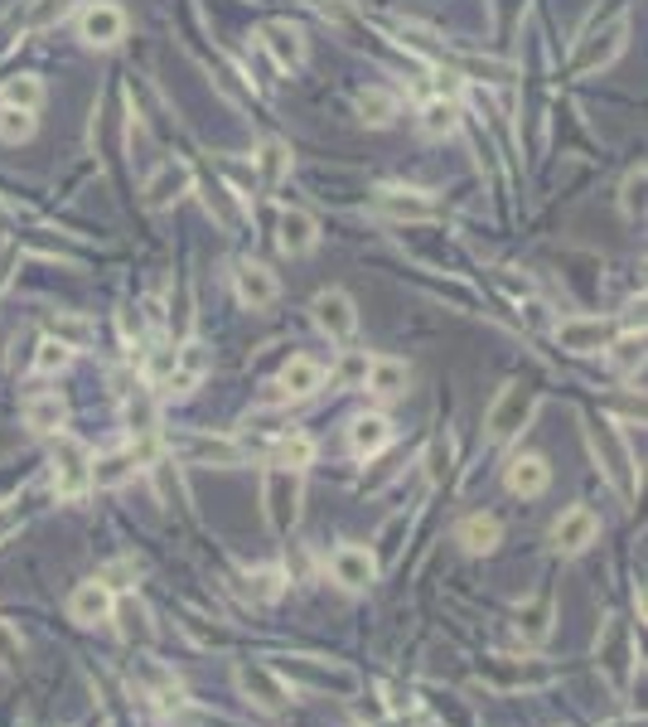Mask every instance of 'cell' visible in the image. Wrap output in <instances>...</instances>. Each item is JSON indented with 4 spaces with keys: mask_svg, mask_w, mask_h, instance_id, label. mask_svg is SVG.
<instances>
[{
    "mask_svg": "<svg viewBox=\"0 0 648 727\" xmlns=\"http://www.w3.org/2000/svg\"><path fill=\"white\" fill-rule=\"evenodd\" d=\"M40 102H44V83L34 78V73H20V78H10L6 93H0V107H20V112H34Z\"/></svg>",
    "mask_w": 648,
    "mask_h": 727,
    "instance_id": "f546056e",
    "label": "cell"
},
{
    "mask_svg": "<svg viewBox=\"0 0 648 727\" xmlns=\"http://www.w3.org/2000/svg\"><path fill=\"white\" fill-rule=\"evenodd\" d=\"M175 452L194 460V466H238L242 460V442H228V436H209V432H189L175 442Z\"/></svg>",
    "mask_w": 648,
    "mask_h": 727,
    "instance_id": "9c48e42d",
    "label": "cell"
},
{
    "mask_svg": "<svg viewBox=\"0 0 648 727\" xmlns=\"http://www.w3.org/2000/svg\"><path fill=\"white\" fill-rule=\"evenodd\" d=\"M325 388V364L310 359V355H296L286 359L281 369V398H315Z\"/></svg>",
    "mask_w": 648,
    "mask_h": 727,
    "instance_id": "9a60e30c",
    "label": "cell"
},
{
    "mask_svg": "<svg viewBox=\"0 0 648 727\" xmlns=\"http://www.w3.org/2000/svg\"><path fill=\"white\" fill-rule=\"evenodd\" d=\"M68 616H73L78 626H102V621H112V616H117V592H112V582H102V577L78 582V587H73V597H68Z\"/></svg>",
    "mask_w": 648,
    "mask_h": 727,
    "instance_id": "277c9868",
    "label": "cell"
},
{
    "mask_svg": "<svg viewBox=\"0 0 648 727\" xmlns=\"http://www.w3.org/2000/svg\"><path fill=\"white\" fill-rule=\"evenodd\" d=\"M363 379H369V355L349 349V355L339 359V383H344V388H363Z\"/></svg>",
    "mask_w": 648,
    "mask_h": 727,
    "instance_id": "74e56055",
    "label": "cell"
},
{
    "mask_svg": "<svg viewBox=\"0 0 648 727\" xmlns=\"http://www.w3.org/2000/svg\"><path fill=\"white\" fill-rule=\"evenodd\" d=\"M232 286H238L242 306H252V311H266L281 296V282L272 276V267H262V262H242L238 272H232Z\"/></svg>",
    "mask_w": 648,
    "mask_h": 727,
    "instance_id": "4fadbf2b",
    "label": "cell"
},
{
    "mask_svg": "<svg viewBox=\"0 0 648 727\" xmlns=\"http://www.w3.org/2000/svg\"><path fill=\"white\" fill-rule=\"evenodd\" d=\"M619 209H625L629 218H639V209H644V165L629 170L625 185H619Z\"/></svg>",
    "mask_w": 648,
    "mask_h": 727,
    "instance_id": "8d00e7d4",
    "label": "cell"
},
{
    "mask_svg": "<svg viewBox=\"0 0 648 727\" xmlns=\"http://www.w3.org/2000/svg\"><path fill=\"white\" fill-rule=\"evenodd\" d=\"M209 364H213V355H209V345H199V339H189L185 349H175V369H169V393H189L194 383L209 373Z\"/></svg>",
    "mask_w": 648,
    "mask_h": 727,
    "instance_id": "2e32d148",
    "label": "cell"
},
{
    "mask_svg": "<svg viewBox=\"0 0 648 727\" xmlns=\"http://www.w3.org/2000/svg\"><path fill=\"white\" fill-rule=\"evenodd\" d=\"M15 524H20V514H15V509H10V504H0V539H6V533L15 529Z\"/></svg>",
    "mask_w": 648,
    "mask_h": 727,
    "instance_id": "7bdbcfd3",
    "label": "cell"
},
{
    "mask_svg": "<svg viewBox=\"0 0 648 727\" xmlns=\"http://www.w3.org/2000/svg\"><path fill=\"white\" fill-rule=\"evenodd\" d=\"M238 688L256 703V708H266V713H281V708H286V698H290L286 694V679L272 674L266 664H242V670H238Z\"/></svg>",
    "mask_w": 648,
    "mask_h": 727,
    "instance_id": "7c38bea8",
    "label": "cell"
},
{
    "mask_svg": "<svg viewBox=\"0 0 648 727\" xmlns=\"http://www.w3.org/2000/svg\"><path fill=\"white\" fill-rule=\"evenodd\" d=\"M552 335L571 355H595V349H605L615 339V321H605V315H567Z\"/></svg>",
    "mask_w": 648,
    "mask_h": 727,
    "instance_id": "3957f363",
    "label": "cell"
},
{
    "mask_svg": "<svg viewBox=\"0 0 648 727\" xmlns=\"http://www.w3.org/2000/svg\"><path fill=\"white\" fill-rule=\"evenodd\" d=\"M64 364H68V345H64V339H54V335L40 339V355H34V373H58Z\"/></svg>",
    "mask_w": 648,
    "mask_h": 727,
    "instance_id": "d590c367",
    "label": "cell"
},
{
    "mask_svg": "<svg viewBox=\"0 0 648 727\" xmlns=\"http://www.w3.org/2000/svg\"><path fill=\"white\" fill-rule=\"evenodd\" d=\"M266 519H272V529H281V533L300 519V480H296V470L276 466L272 476H266Z\"/></svg>",
    "mask_w": 648,
    "mask_h": 727,
    "instance_id": "52a82bcc",
    "label": "cell"
},
{
    "mask_svg": "<svg viewBox=\"0 0 648 727\" xmlns=\"http://www.w3.org/2000/svg\"><path fill=\"white\" fill-rule=\"evenodd\" d=\"M377 214L421 224V218H436V204L426 199V194H417V189H383V194H377Z\"/></svg>",
    "mask_w": 648,
    "mask_h": 727,
    "instance_id": "d6986e66",
    "label": "cell"
},
{
    "mask_svg": "<svg viewBox=\"0 0 648 727\" xmlns=\"http://www.w3.org/2000/svg\"><path fill=\"white\" fill-rule=\"evenodd\" d=\"M262 44L272 48V58L281 68H300L305 64V34L296 30V24H266Z\"/></svg>",
    "mask_w": 648,
    "mask_h": 727,
    "instance_id": "603a6c76",
    "label": "cell"
},
{
    "mask_svg": "<svg viewBox=\"0 0 648 727\" xmlns=\"http://www.w3.org/2000/svg\"><path fill=\"white\" fill-rule=\"evenodd\" d=\"M528 417H532V393L528 388H518V383H508L504 393L494 398L488 417H484L488 442H508V436H518L523 427H528Z\"/></svg>",
    "mask_w": 648,
    "mask_h": 727,
    "instance_id": "6da1fadb",
    "label": "cell"
},
{
    "mask_svg": "<svg viewBox=\"0 0 648 727\" xmlns=\"http://www.w3.org/2000/svg\"><path fill=\"white\" fill-rule=\"evenodd\" d=\"M276 466L281 470H296V476H300L305 466H315V442L305 432H286L276 442Z\"/></svg>",
    "mask_w": 648,
    "mask_h": 727,
    "instance_id": "83f0119b",
    "label": "cell"
},
{
    "mask_svg": "<svg viewBox=\"0 0 648 727\" xmlns=\"http://www.w3.org/2000/svg\"><path fill=\"white\" fill-rule=\"evenodd\" d=\"M359 117L369 121V127H393L397 121V97L383 93V88H363L359 93Z\"/></svg>",
    "mask_w": 648,
    "mask_h": 727,
    "instance_id": "f1b7e54d",
    "label": "cell"
},
{
    "mask_svg": "<svg viewBox=\"0 0 648 727\" xmlns=\"http://www.w3.org/2000/svg\"><path fill=\"white\" fill-rule=\"evenodd\" d=\"M547 485H552V466H547L542 456H518L508 466V490L523 495V500H537Z\"/></svg>",
    "mask_w": 648,
    "mask_h": 727,
    "instance_id": "ac0fdd59",
    "label": "cell"
},
{
    "mask_svg": "<svg viewBox=\"0 0 648 727\" xmlns=\"http://www.w3.org/2000/svg\"><path fill=\"white\" fill-rule=\"evenodd\" d=\"M518 630H523V640H528V645H542L547 630H552V601H542V606H532V611H523Z\"/></svg>",
    "mask_w": 648,
    "mask_h": 727,
    "instance_id": "e575fe53",
    "label": "cell"
},
{
    "mask_svg": "<svg viewBox=\"0 0 648 727\" xmlns=\"http://www.w3.org/2000/svg\"><path fill=\"white\" fill-rule=\"evenodd\" d=\"M455 121H460V107H455V97H431V102L421 107V131L426 137H450L455 131Z\"/></svg>",
    "mask_w": 648,
    "mask_h": 727,
    "instance_id": "4316f807",
    "label": "cell"
},
{
    "mask_svg": "<svg viewBox=\"0 0 648 727\" xmlns=\"http://www.w3.org/2000/svg\"><path fill=\"white\" fill-rule=\"evenodd\" d=\"M276 228H281V252H290V258H305L315 248V238H320V228L305 209H286Z\"/></svg>",
    "mask_w": 648,
    "mask_h": 727,
    "instance_id": "44dd1931",
    "label": "cell"
},
{
    "mask_svg": "<svg viewBox=\"0 0 648 727\" xmlns=\"http://www.w3.org/2000/svg\"><path fill=\"white\" fill-rule=\"evenodd\" d=\"M64 6H68V0H44V6L30 15V24H48L54 15H64Z\"/></svg>",
    "mask_w": 648,
    "mask_h": 727,
    "instance_id": "60d3db41",
    "label": "cell"
},
{
    "mask_svg": "<svg viewBox=\"0 0 648 727\" xmlns=\"http://www.w3.org/2000/svg\"><path fill=\"white\" fill-rule=\"evenodd\" d=\"M407 383H411L407 359H393V355L369 359V379H363V388H369V393H377V398H397V393H407Z\"/></svg>",
    "mask_w": 648,
    "mask_h": 727,
    "instance_id": "e0dca14e",
    "label": "cell"
},
{
    "mask_svg": "<svg viewBox=\"0 0 648 727\" xmlns=\"http://www.w3.org/2000/svg\"><path fill=\"white\" fill-rule=\"evenodd\" d=\"M609 364H615L619 373H634V369H644V330H634L625 339H609Z\"/></svg>",
    "mask_w": 648,
    "mask_h": 727,
    "instance_id": "1f68e13d",
    "label": "cell"
},
{
    "mask_svg": "<svg viewBox=\"0 0 648 727\" xmlns=\"http://www.w3.org/2000/svg\"><path fill=\"white\" fill-rule=\"evenodd\" d=\"M329 573L344 592H369L377 582V557L369 549H359V543H344V549H334L329 557Z\"/></svg>",
    "mask_w": 648,
    "mask_h": 727,
    "instance_id": "ba28073f",
    "label": "cell"
},
{
    "mask_svg": "<svg viewBox=\"0 0 648 727\" xmlns=\"http://www.w3.org/2000/svg\"><path fill=\"white\" fill-rule=\"evenodd\" d=\"M54 339H64V345L73 349V345L88 339V325H83V321H54Z\"/></svg>",
    "mask_w": 648,
    "mask_h": 727,
    "instance_id": "ab89813d",
    "label": "cell"
},
{
    "mask_svg": "<svg viewBox=\"0 0 648 727\" xmlns=\"http://www.w3.org/2000/svg\"><path fill=\"white\" fill-rule=\"evenodd\" d=\"M78 34H83V44H92V48H112V44H121V34H127V10L112 6V0H92V6L78 15Z\"/></svg>",
    "mask_w": 648,
    "mask_h": 727,
    "instance_id": "5b68a950",
    "label": "cell"
},
{
    "mask_svg": "<svg viewBox=\"0 0 648 727\" xmlns=\"http://www.w3.org/2000/svg\"><path fill=\"white\" fill-rule=\"evenodd\" d=\"M20 664V636L10 621H0V670H15Z\"/></svg>",
    "mask_w": 648,
    "mask_h": 727,
    "instance_id": "f35d334b",
    "label": "cell"
},
{
    "mask_svg": "<svg viewBox=\"0 0 648 727\" xmlns=\"http://www.w3.org/2000/svg\"><path fill=\"white\" fill-rule=\"evenodd\" d=\"M387 442H393V422H387L383 412H363V417H353L349 446H353L359 456H377Z\"/></svg>",
    "mask_w": 648,
    "mask_h": 727,
    "instance_id": "ffe728a7",
    "label": "cell"
},
{
    "mask_svg": "<svg viewBox=\"0 0 648 727\" xmlns=\"http://www.w3.org/2000/svg\"><path fill=\"white\" fill-rule=\"evenodd\" d=\"M595 539H601V514H595L591 504H571L567 514H561L557 524H552L557 553H585Z\"/></svg>",
    "mask_w": 648,
    "mask_h": 727,
    "instance_id": "8992f818",
    "label": "cell"
},
{
    "mask_svg": "<svg viewBox=\"0 0 648 727\" xmlns=\"http://www.w3.org/2000/svg\"><path fill=\"white\" fill-rule=\"evenodd\" d=\"M15 258H20V252H15V248H0V291H6V282H10V272H15Z\"/></svg>",
    "mask_w": 648,
    "mask_h": 727,
    "instance_id": "b9f144b4",
    "label": "cell"
},
{
    "mask_svg": "<svg viewBox=\"0 0 648 727\" xmlns=\"http://www.w3.org/2000/svg\"><path fill=\"white\" fill-rule=\"evenodd\" d=\"M34 137V112H20V107H0V141L20 145Z\"/></svg>",
    "mask_w": 648,
    "mask_h": 727,
    "instance_id": "836d02e7",
    "label": "cell"
},
{
    "mask_svg": "<svg viewBox=\"0 0 648 727\" xmlns=\"http://www.w3.org/2000/svg\"><path fill=\"white\" fill-rule=\"evenodd\" d=\"M615 727H639V723H615Z\"/></svg>",
    "mask_w": 648,
    "mask_h": 727,
    "instance_id": "ee69618b",
    "label": "cell"
},
{
    "mask_svg": "<svg viewBox=\"0 0 648 727\" xmlns=\"http://www.w3.org/2000/svg\"><path fill=\"white\" fill-rule=\"evenodd\" d=\"M310 315L329 339H353V330H359V311H353V301L344 296V291H320Z\"/></svg>",
    "mask_w": 648,
    "mask_h": 727,
    "instance_id": "30bf717a",
    "label": "cell"
},
{
    "mask_svg": "<svg viewBox=\"0 0 648 727\" xmlns=\"http://www.w3.org/2000/svg\"><path fill=\"white\" fill-rule=\"evenodd\" d=\"M136 456L131 452H112V456H97L92 460V485L97 490H121V485H127L131 476H136Z\"/></svg>",
    "mask_w": 648,
    "mask_h": 727,
    "instance_id": "484cf974",
    "label": "cell"
},
{
    "mask_svg": "<svg viewBox=\"0 0 648 727\" xmlns=\"http://www.w3.org/2000/svg\"><path fill=\"white\" fill-rule=\"evenodd\" d=\"M189 185H194V170L185 161H165L151 175V185H145V209H169L179 194H189Z\"/></svg>",
    "mask_w": 648,
    "mask_h": 727,
    "instance_id": "5bb4252c",
    "label": "cell"
},
{
    "mask_svg": "<svg viewBox=\"0 0 648 727\" xmlns=\"http://www.w3.org/2000/svg\"><path fill=\"white\" fill-rule=\"evenodd\" d=\"M281 592H286V573H281V567H256V573L248 577V597L252 601H276Z\"/></svg>",
    "mask_w": 648,
    "mask_h": 727,
    "instance_id": "d6a6232c",
    "label": "cell"
},
{
    "mask_svg": "<svg viewBox=\"0 0 648 727\" xmlns=\"http://www.w3.org/2000/svg\"><path fill=\"white\" fill-rule=\"evenodd\" d=\"M92 490V456L78 442H58L54 452V495L58 500H83Z\"/></svg>",
    "mask_w": 648,
    "mask_h": 727,
    "instance_id": "7a4b0ae2",
    "label": "cell"
},
{
    "mask_svg": "<svg viewBox=\"0 0 648 727\" xmlns=\"http://www.w3.org/2000/svg\"><path fill=\"white\" fill-rule=\"evenodd\" d=\"M625 44H629V20H615V24H609V30L591 34V40L581 44V54H576V73L609 68L619 54H625Z\"/></svg>",
    "mask_w": 648,
    "mask_h": 727,
    "instance_id": "8fae6325",
    "label": "cell"
},
{
    "mask_svg": "<svg viewBox=\"0 0 648 727\" xmlns=\"http://www.w3.org/2000/svg\"><path fill=\"white\" fill-rule=\"evenodd\" d=\"M256 170H262V185L276 189L281 180L290 175V151L281 141H262V151H256Z\"/></svg>",
    "mask_w": 648,
    "mask_h": 727,
    "instance_id": "4dcf8cb0",
    "label": "cell"
},
{
    "mask_svg": "<svg viewBox=\"0 0 648 727\" xmlns=\"http://www.w3.org/2000/svg\"><path fill=\"white\" fill-rule=\"evenodd\" d=\"M455 539L464 543V553H494L498 543H504V524H498L494 514H470L455 529Z\"/></svg>",
    "mask_w": 648,
    "mask_h": 727,
    "instance_id": "cb8c5ba5",
    "label": "cell"
},
{
    "mask_svg": "<svg viewBox=\"0 0 648 727\" xmlns=\"http://www.w3.org/2000/svg\"><path fill=\"white\" fill-rule=\"evenodd\" d=\"M68 422V403L58 393H34L30 403H24V427L30 432H40V436H48V432H58Z\"/></svg>",
    "mask_w": 648,
    "mask_h": 727,
    "instance_id": "7402d4cb",
    "label": "cell"
},
{
    "mask_svg": "<svg viewBox=\"0 0 648 727\" xmlns=\"http://www.w3.org/2000/svg\"><path fill=\"white\" fill-rule=\"evenodd\" d=\"M595 446H605V470H609V480L619 485V495H634L639 490V480H634V460H629V452L619 446V436H615V427H601V436H595Z\"/></svg>",
    "mask_w": 648,
    "mask_h": 727,
    "instance_id": "d4e9b609",
    "label": "cell"
}]
</instances>
